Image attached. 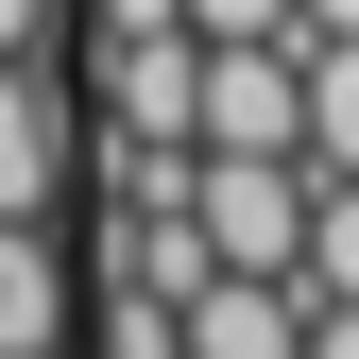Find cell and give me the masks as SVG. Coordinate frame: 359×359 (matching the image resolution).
<instances>
[{
	"mask_svg": "<svg viewBox=\"0 0 359 359\" xmlns=\"http://www.w3.org/2000/svg\"><path fill=\"white\" fill-rule=\"evenodd\" d=\"M308 34H189V154H291Z\"/></svg>",
	"mask_w": 359,
	"mask_h": 359,
	"instance_id": "6da1fadb",
	"label": "cell"
},
{
	"mask_svg": "<svg viewBox=\"0 0 359 359\" xmlns=\"http://www.w3.org/2000/svg\"><path fill=\"white\" fill-rule=\"evenodd\" d=\"M189 240L222 274H291L308 240V154H189Z\"/></svg>",
	"mask_w": 359,
	"mask_h": 359,
	"instance_id": "7a4b0ae2",
	"label": "cell"
},
{
	"mask_svg": "<svg viewBox=\"0 0 359 359\" xmlns=\"http://www.w3.org/2000/svg\"><path fill=\"white\" fill-rule=\"evenodd\" d=\"M171 359H308V291H291V274H205V291H171Z\"/></svg>",
	"mask_w": 359,
	"mask_h": 359,
	"instance_id": "3957f363",
	"label": "cell"
},
{
	"mask_svg": "<svg viewBox=\"0 0 359 359\" xmlns=\"http://www.w3.org/2000/svg\"><path fill=\"white\" fill-rule=\"evenodd\" d=\"M52 189H69V86L0 52V222H52Z\"/></svg>",
	"mask_w": 359,
	"mask_h": 359,
	"instance_id": "277c9868",
	"label": "cell"
},
{
	"mask_svg": "<svg viewBox=\"0 0 359 359\" xmlns=\"http://www.w3.org/2000/svg\"><path fill=\"white\" fill-rule=\"evenodd\" d=\"M0 359H69V257H52V222H0Z\"/></svg>",
	"mask_w": 359,
	"mask_h": 359,
	"instance_id": "5b68a950",
	"label": "cell"
},
{
	"mask_svg": "<svg viewBox=\"0 0 359 359\" xmlns=\"http://www.w3.org/2000/svg\"><path fill=\"white\" fill-rule=\"evenodd\" d=\"M308 171H359V34H308V103H291Z\"/></svg>",
	"mask_w": 359,
	"mask_h": 359,
	"instance_id": "8992f818",
	"label": "cell"
},
{
	"mask_svg": "<svg viewBox=\"0 0 359 359\" xmlns=\"http://www.w3.org/2000/svg\"><path fill=\"white\" fill-rule=\"evenodd\" d=\"M103 359H171V291H103Z\"/></svg>",
	"mask_w": 359,
	"mask_h": 359,
	"instance_id": "52a82bcc",
	"label": "cell"
},
{
	"mask_svg": "<svg viewBox=\"0 0 359 359\" xmlns=\"http://www.w3.org/2000/svg\"><path fill=\"white\" fill-rule=\"evenodd\" d=\"M189 34H291V0H171Z\"/></svg>",
	"mask_w": 359,
	"mask_h": 359,
	"instance_id": "ba28073f",
	"label": "cell"
},
{
	"mask_svg": "<svg viewBox=\"0 0 359 359\" xmlns=\"http://www.w3.org/2000/svg\"><path fill=\"white\" fill-rule=\"evenodd\" d=\"M308 359H359V291H342V308H308Z\"/></svg>",
	"mask_w": 359,
	"mask_h": 359,
	"instance_id": "9c48e42d",
	"label": "cell"
},
{
	"mask_svg": "<svg viewBox=\"0 0 359 359\" xmlns=\"http://www.w3.org/2000/svg\"><path fill=\"white\" fill-rule=\"evenodd\" d=\"M34 34H52V0H0V52H34Z\"/></svg>",
	"mask_w": 359,
	"mask_h": 359,
	"instance_id": "30bf717a",
	"label": "cell"
},
{
	"mask_svg": "<svg viewBox=\"0 0 359 359\" xmlns=\"http://www.w3.org/2000/svg\"><path fill=\"white\" fill-rule=\"evenodd\" d=\"M291 34H359V0H291Z\"/></svg>",
	"mask_w": 359,
	"mask_h": 359,
	"instance_id": "8fae6325",
	"label": "cell"
}]
</instances>
